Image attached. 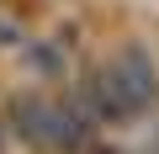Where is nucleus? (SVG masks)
<instances>
[{
    "mask_svg": "<svg viewBox=\"0 0 159 154\" xmlns=\"http://www.w3.org/2000/svg\"><path fill=\"white\" fill-rule=\"evenodd\" d=\"M69 101L85 112L96 128H127V122H133V106L122 101V91H117V80H111V69H90V74H80L74 91H69Z\"/></svg>",
    "mask_w": 159,
    "mask_h": 154,
    "instance_id": "1",
    "label": "nucleus"
},
{
    "mask_svg": "<svg viewBox=\"0 0 159 154\" xmlns=\"http://www.w3.org/2000/svg\"><path fill=\"white\" fill-rule=\"evenodd\" d=\"M106 69H111V80H117L122 101L133 106V117H138V112H148V106L159 101V74H154V58H148L138 43H133V48H122Z\"/></svg>",
    "mask_w": 159,
    "mask_h": 154,
    "instance_id": "2",
    "label": "nucleus"
},
{
    "mask_svg": "<svg viewBox=\"0 0 159 154\" xmlns=\"http://www.w3.org/2000/svg\"><path fill=\"white\" fill-rule=\"evenodd\" d=\"M11 133L27 143V149H48L53 154V101L48 96H16L11 112H6Z\"/></svg>",
    "mask_w": 159,
    "mask_h": 154,
    "instance_id": "3",
    "label": "nucleus"
},
{
    "mask_svg": "<svg viewBox=\"0 0 159 154\" xmlns=\"http://www.w3.org/2000/svg\"><path fill=\"white\" fill-rule=\"evenodd\" d=\"M16 53H21V64L37 74V80H64V74H69V48H64L58 37H43V43L27 37Z\"/></svg>",
    "mask_w": 159,
    "mask_h": 154,
    "instance_id": "4",
    "label": "nucleus"
},
{
    "mask_svg": "<svg viewBox=\"0 0 159 154\" xmlns=\"http://www.w3.org/2000/svg\"><path fill=\"white\" fill-rule=\"evenodd\" d=\"M21 43H27V37H21V27L0 16V48H21Z\"/></svg>",
    "mask_w": 159,
    "mask_h": 154,
    "instance_id": "5",
    "label": "nucleus"
},
{
    "mask_svg": "<svg viewBox=\"0 0 159 154\" xmlns=\"http://www.w3.org/2000/svg\"><path fill=\"white\" fill-rule=\"evenodd\" d=\"M85 154H122V149H96V143H90V149H85Z\"/></svg>",
    "mask_w": 159,
    "mask_h": 154,
    "instance_id": "6",
    "label": "nucleus"
}]
</instances>
